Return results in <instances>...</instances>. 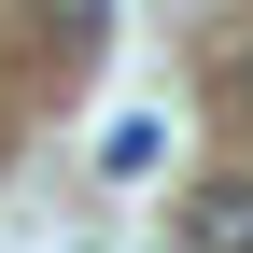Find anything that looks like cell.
I'll use <instances>...</instances> for the list:
<instances>
[{"label": "cell", "instance_id": "1", "mask_svg": "<svg viewBox=\"0 0 253 253\" xmlns=\"http://www.w3.org/2000/svg\"><path fill=\"white\" fill-rule=\"evenodd\" d=\"M169 253H253V169H211V183H183V211H169Z\"/></svg>", "mask_w": 253, "mask_h": 253}]
</instances>
